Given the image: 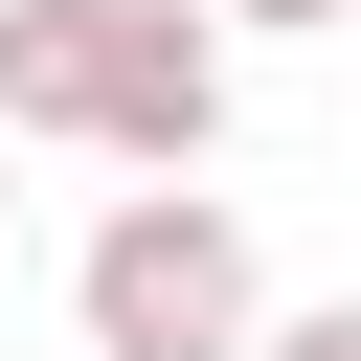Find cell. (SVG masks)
I'll return each instance as SVG.
<instances>
[{
    "label": "cell",
    "instance_id": "obj_1",
    "mask_svg": "<svg viewBox=\"0 0 361 361\" xmlns=\"http://www.w3.org/2000/svg\"><path fill=\"white\" fill-rule=\"evenodd\" d=\"M68 316H90V361H248L271 271H248V226H226L203 158H180V180H135V203L68 248Z\"/></svg>",
    "mask_w": 361,
    "mask_h": 361
},
{
    "label": "cell",
    "instance_id": "obj_2",
    "mask_svg": "<svg viewBox=\"0 0 361 361\" xmlns=\"http://www.w3.org/2000/svg\"><path fill=\"white\" fill-rule=\"evenodd\" d=\"M203 135H226V23H203V0H113V90H90V158L180 180Z\"/></svg>",
    "mask_w": 361,
    "mask_h": 361
},
{
    "label": "cell",
    "instance_id": "obj_3",
    "mask_svg": "<svg viewBox=\"0 0 361 361\" xmlns=\"http://www.w3.org/2000/svg\"><path fill=\"white\" fill-rule=\"evenodd\" d=\"M113 90V0H0V135H90Z\"/></svg>",
    "mask_w": 361,
    "mask_h": 361
},
{
    "label": "cell",
    "instance_id": "obj_4",
    "mask_svg": "<svg viewBox=\"0 0 361 361\" xmlns=\"http://www.w3.org/2000/svg\"><path fill=\"white\" fill-rule=\"evenodd\" d=\"M248 361H361V293H316V316H248Z\"/></svg>",
    "mask_w": 361,
    "mask_h": 361
},
{
    "label": "cell",
    "instance_id": "obj_5",
    "mask_svg": "<svg viewBox=\"0 0 361 361\" xmlns=\"http://www.w3.org/2000/svg\"><path fill=\"white\" fill-rule=\"evenodd\" d=\"M226 45H293V23H361V0H203Z\"/></svg>",
    "mask_w": 361,
    "mask_h": 361
},
{
    "label": "cell",
    "instance_id": "obj_6",
    "mask_svg": "<svg viewBox=\"0 0 361 361\" xmlns=\"http://www.w3.org/2000/svg\"><path fill=\"white\" fill-rule=\"evenodd\" d=\"M0 248H23V180H0Z\"/></svg>",
    "mask_w": 361,
    "mask_h": 361
}]
</instances>
